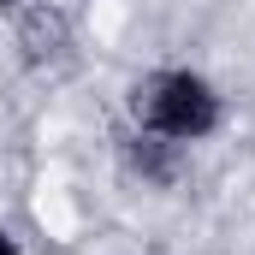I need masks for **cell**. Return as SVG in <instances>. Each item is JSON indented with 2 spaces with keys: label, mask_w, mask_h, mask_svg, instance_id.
Listing matches in <instances>:
<instances>
[{
  "label": "cell",
  "mask_w": 255,
  "mask_h": 255,
  "mask_svg": "<svg viewBox=\"0 0 255 255\" xmlns=\"http://www.w3.org/2000/svg\"><path fill=\"white\" fill-rule=\"evenodd\" d=\"M130 119L136 130H148V136H166V142H208L220 119H226V101H220V89L190 71V65H166V71H148L136 89H130Z\"/></svg>",
  "instance_id": "obj_1"
},
{
  "label": "cell",
  "mask_w": 255,
  "mask_h": 255,
  "mask_svg": "<svg viewBox=\"0 0 255 255\" xmlns=\"http://www.w3.org/2000/svg\"><path fill=\"white\" fill-rule=\"evenodd\" d=\"M125 166L142 178V184H172L178 178V142H166V136H148V130H130L125 136Z\"/></svg>",
  "instance_id": "obj_2"
},
{
  "label": "cell",
  "mask_w": 255,
  "mask_h": 255,
  "mask_svg": "<svg viewBox=\"0 0 255 255\" xmlns=\"http://www.w3.org/2000/svg\"><path fill=\"white\" fill-rule=\"evenodd\" d=\"M0 255H18V238H12L6 226H0Z\"/></svg>",
  "instance_id": "obj_3"
},
{
  "label": "cell",
  "mask_w": 255,
  "mask_h": 255,
  "mask_svg": "<svg viewBox=\"0 0 255 255\" xmlns=\"http://www.w3.org/2000/svg\"><path fill=\"white\" fill-rule=\"evenodd\" d=\"M0 6H18V0H0Z\"/></svg>",
  "instance_id": "obj_4"
}]
</instances>
